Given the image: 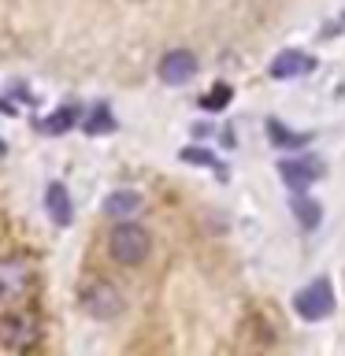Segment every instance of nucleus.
<instances>
[{
	"label": "nucleus",
	"instance_id": "obj_15",
	"mask_svg": "<svg viewBox=\"0 0 345 356\" xmlns=\"http://www.w3.org/2000/svg\"><path fill=\"white\" fill-rule=\"evenodd\" d=\"M230 100V86H216V93H208V97H200V108H223Z\"/></svg>",
	"mask_w": 345,
	"mask_h": 356
},
{
	"label": "nucleus",
	"instance_id": "obj_7",
	"mask_svg": "<svg viewBox=\"0 0 345 356\" xmlns=\"http://www.w3.org/2000/svg\"><path fill=\"white\" fill-rule=\"evenodd\" d=\"M278 171H282V178L294 189H305L308 182H316V178L323 175V163L316 160V156H305V160H282Z\"/></svg>",
	"mask_w": 345,
	"mask_h": 356
},
{
	"label": "nucleus",
	"instance_id": "obj_10",
	"mask_svg": "<svg viewBox=\"0 0 345 356\" xmlns=\"http://www.w3.org/2000/svg\"><path fill=\"white\" fill-rule=\"evenodd\" d=\"M104 211H111V216H134V211H141V193L119 189V193H111L104 200Z\"/></svg>",
	"mask_w": 345,
	"mask_h": 356
},
{
	"label": "nucleus",
	"instance_id": "obj_12",
	"mask_svg": "<svg viewBox=\"0 0 345 356\" xmlns=\"http://www.w3.org/2000/svg\"><path fill=\"white\" fill-rule=\"evenodd\" d=\"M71 122H74V108H63V111L52 115V122H41V130L45 134H60L63 127H71Z\"/></svg>",
	"mask_w": 345,
	"mask_h": 356
},
{
	"label": "nucleus",
	"instance_id": "obj_8",
	"mask_svg": "<svg viewBox=\"0 0 345 356\" xmlns=\"http://www.w3.org/2000/svg\"><path fill=\"white\" fill-rule=\"evenodd\" d=\"M305 71H312V56H305V52H282L271 63V78H297Z\"/></svg>",
	"mask_w": 345,
	"mask_h": 356
},
{
	"label": "nucleus",
	"instance_id": "obj_11",
	"mask_svg": "<svg viewBox=\"0 0 345 356\" xmlns=\"http://www.w3.org/2000/svg\"><path fill=\"white\" fill-rule=\"evenodd\" d=\"M267 134H271V141H278V145H308V141H312L308 134H289L278 119L267 122Z\"/></svg>",
	"mask_w": 345,
	"mask_h": 356
},
{
	"label": "nucleus",
	"instance_id": "obj_4",
	"mask_svg": "<svg viewBox=\"0 0 345 356\" xmlns=\"http://www.w3.org/2000/svg\"><path fill=\"white\" fill-rule=\"evenodd\" d=\"M30 293V267L26 260H0V297L22 300Z\"/></svg>",
	"mask_w": 345,
	"mask_h": 356
},
{
	"label": "nucleus",
	"instance_id": "obj_6",
	"mask_svg": "<svg viewBox=\"0 0 345 356\" xmlns=\"http://www.w3.org/2000/svg\"><path fill=\"white\" fill-rule=\"evenodd\" d=\"M193 74H197V60H193V52H186V49H175L160 60V78L167 86H186Z\"/></svg>",
	"mask_w": 345,
	"mask_h": 356
},
{
	"label": "nucleus",
	"instance_id": "obj_9",
	"mask_svg": "<svg viewBox=\"0 0 345 356\" xmlns=\"http://www.w3.org/2000/svg\"><path fill=\"white\" fill-rule=\"evenodd\" d=\"M45 204H49V216L60 222V227H67V222H71V197H67V189L60 186V182H52L49 186V193H45Z\"/></svg>",
	"mask_w": 345,
	"mask_h": 356
},
{
	"label": "nucleus",
	"instance_id": "obj_14",
	"mask_svg": "<svg viewBox=\"0 0 345 356\" xmlns=\"http://www.w3.org/2000/svg\"><path fill=\"white\" fill-rule=\"evenodd\" d=\"M182 160H189V163H208V167H216L219 175H227V167H223L216 156H208V152H200V149H182Z\"/></svg>",
	"mask_w": 345,
	"mask_h": 356
},
{
	"label": "nucleus",
	"instance_id": "obj_13",
	"mask_svg": "<svg viewBox=\"0 0 345 356\" xmlns=\"http://www.w3.org/2000/svg\"><path fill=\"white\" fill-rule=\"evenodd\" d=\"M297 219L312 230L319 222V204H316V200H297Z\"/></svg>",
	"mask_w": 345,
	"mask_h": 356
},
{
	"label": "nucleus",
	"instance_id": "obj_3",
	"mask_svg": "<svg viewBox=\"0 0 345 356\" xmlns=\"http://www.w3.org/2000/svg\"><path fill=\"white\" fill-rule=\"evenodd\" d=\"M82 305H86L89 316H97V319H115L119 312H122V297H119L115 286L97 282V286L86 289V300H82Z\"/></svg>",
	"mask_w": 345,
	"mask_h": 356
},
{
	"label": "nucleus",
	"instance_id": "obj_2",
	"mask_svg": "<svg viewBox=\"0 0 345 356\" xmlns=\"http://www.w3.org/2000/svg\"><path fill=\"white\" fill-rule=\"evenodd\" d=\"M294 308H297L300 319H312V323H316V319H327L330 312H334V289L319 278V282H312V286L300 289L297 300H294Z\"/></svg>",
	"mask_w": 345,
	"mask_h": 356
},
{
	"label": "nucleus",
	"instance_id": "obj_5",
	"mask_svg": "<svg viewBox=\"0 0 345 356\" xmlns=\"http://www.w3.org/2000/svg\"><path fill=\"white\" fill-rule=\"evenodd\" d=\"M0 341L8 345V349H30L33 341H38V323L30 316H8L0 323Z\"/></svg>",
	"mask_w": 345,
	"mask_h": 356
},
{
	"label": "nucleus",
	"instance_id": "obj_1",
	"mask_svg": "<svg viewBox=\"0 0 345 356\" xmlns=\"http://www.w3.org/2000/svg\"><path fill=\"white\" fill-rule=\"evenodd\" d=\"M108 249L122 267H134V264H141L145 256H149L152 241H149V230L134 227V222H119V227L111 230V238H108Z\"/></svg>",
	"mask_w": 345,
	"mask_h": 356
}]
</instances>
